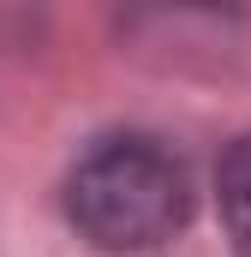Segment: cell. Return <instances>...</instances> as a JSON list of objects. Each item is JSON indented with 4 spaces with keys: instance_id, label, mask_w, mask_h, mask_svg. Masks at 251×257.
I'll list each match as a JSON object with an SVG mask.
<instances>
[{
    "instance_id": "7a4b0ae2",
    "label": "cell",
    "mask_w": 251,
    "mask_h": 257,
    "mask_svg": "<svg viewBox=\"0 0 251 257\" xmlns=\"http://www.w3.org/2000/svg\"><path fill=\"white\" fill-rule=\"evenodd\" d=\"M215 192H221V221H227L233 257H251V138H239V144L221 156Z\"/></svg>"
},
{
    "instance_id": "6da1fadb",
    "label": "cell",
    "mask_w": 251,
    "mask_h": 257,
    "mask_svg": "<svg viewBox=\"0 0 251 257\" xmlns=\"http://www.w3.org/2000/svg\"><path fill=\"white\" fill-rule=\"evenodd\" d=\"M186 215L191 174L162 138H144V132L102 138L66 174V221L96 251H156L186 227Z\"/></svg>"
}]
</instances>
